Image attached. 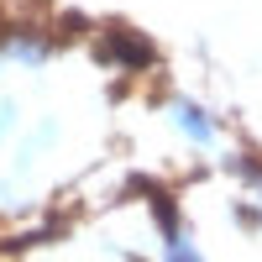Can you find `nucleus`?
<instances>
[{
  "label": "nucleus",
  "instance_id": "f257e3e1",
  "mask_svg": "<svg viewBox=\"0 0 262 262\" xmlns=\"http://www.w3.org/2000/svg\"><path fill=\"white\" fill-rule=\"evenodd\" d=\"M100 53H121L116 63H126V69H142V63H152V48L142 37H131V32H111L100 42Z\"/></svg>",
  "mask_w": 262,
  "mask_h": 262
},
{
  "label": "nucleus",
  "instance_id": "f03ea898",
  "mask_svg": "<svg viewBox=\"0 0 262 262\" xmlns=\"http://www.w3.org/2000/svg\"><path fill=\"white\" fill-rule=\"evenodd\" d=\"M173 121H179V126L189 131V137H194V142H205V147L215 142V126H210L200 111H194V105H184V100H179V105H173Z\"/></svg>",
  "mask_w": 262,
  "mask_h": 262
}]
</instances>
